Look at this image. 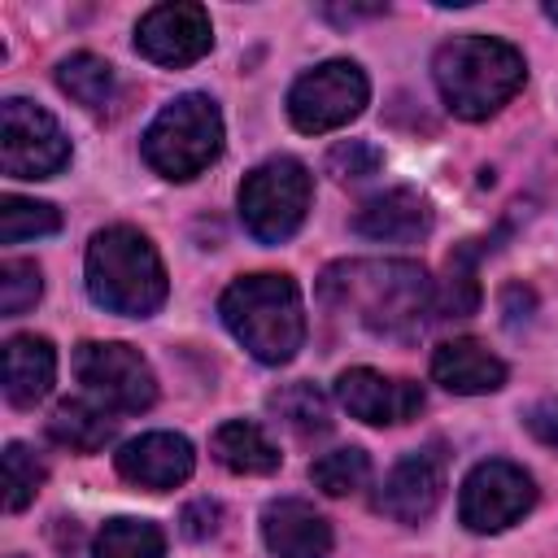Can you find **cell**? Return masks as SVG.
Instances as JSON below:
<instances>
[{
    "mask_svg": "<svg viewBox=\"0 0 558 558\" xmlns=\"http://www.w3.org/2000/svg\"><path fill=\"white\" fill-rule=\"evenodd\" d=\"M323 301L375 336H414L432 310V279L418 262L401 257H353L323 270Z\"/></svg>",
    "mask_w": 558,
    "mask_h": 558,
    "instance_id": "cell-1",
    "label": "cell"
},
{
    "mask_svg": "<svg viewBox=\"0 0 558 558\" xmlns=\"http://www.w3.org/2000/svg\"><path fill=\"white\" fill-rule=\"evenodd\" d=\"M432 78L453 118L484 122L523 87L527 65L523 52L497 35H458L436 48Z\"/></svg>",
    "mask_w": 558,
    "mask_h": 558,
    "instance_id": "cell-2",
    "label": "cell"
},
{
    "mask_svg": "<svg viewBox=\"0 0 558 558\" xmlns=\"http://www.w3.org/2000/svg\"><path fill=\"white\" fill-rule=\"evenodd\" d=\"M218 314L227 331L266 366L292 362L296 349L305 344V305H301V288L288 275L275 270L240 275L222 292Z\"/></svg>",
    "mask_w": 558,
    "mask_h": 558,
    "instance_id": "cell-3",
    "label": "cell"
},
{
    "mask_svg": "<svg viewBox=\"0 0 558 558\" xmlns=\"http://www.w3.org/2000/svg\"><path fill=\"white\" fill-rule=\"evenodd\" d=\"M87 296L126 318H148L161 310L170 283L166 266L153 248V240L135 227H105L87 240V262H83Z\"/></svg>",
    "mask_w": 558,
    "mask_h": 558,
    "instance_id": "cell-4",
    "label": "cell"
},
{
    "mask_svg": "<svg viewBox=\"0 0 558 558\" xmlns=\"http://www.w3.org/2000/svg\"><path fill=\"white\" fill-rule=\"evenodd\" d=\"M144 161L174 183L196 179L201 170H209L222 153V113L209 96L187 92L174 96L144 131Z\"/></svg>",
    "mask_w": 558,
    "mask_h": 558,
    "instance_id": "cell-5",
    "label": "cell"
},
{
    "mask_svg": "<svg viewBox=\"0 0 558 558\" xmlns=\"http://www.w3.org/2000/svg\"><path fill=\"white\" fill-rule=\"evenodd\" d=\"M314 179L296 157H270L240 183V222L262 244H283L310 214Z\"/></svg>",
    "mask_w": 558,
    "mask_h": 558,
    "instance_id": "cell-6",
    "label": "cell"
},
{
    "mask_svg": "<svg viewBox=\"0 0 558 558\" xmlns=\"http://www.w3.org/2000/svg\"><path fill=\"white\" fill-rule=\"evenodd\" d=\"M371 100V83L366 70L357 61H323L314 70H305L292 87H288V118L296 131L305 135H323L336 131L344 122H353Z\"/></svg>",
    "mask_w": 558,
    "mask_h": 558,
    "instance_id": "cell-7",
    "label": "cell"
},
{
    "mask_svg": "<svg viewBox=\"0 0 558 558\" xmlns=\"http://www.w3.org/2000/svg\"><path fill=\"white\" fill-rule=\"evenodd\" d=\"M74 375L109 414H140L157 401V375L140 349L118 340H83L74 349Z\"/></svg>",
    "mask_w": 558,
    "mask_h": 558,
    "instance_id": "cell-8",
    "label": "cell"
},
{
    "mask_svg": "<svg viewBox=\"0 0 558 558\" xmlns=\"http://www.w3.org/2000/svg\"><path fill=\"white\" fill-rule=\"evenodd\" d=\"M70 166V140L61 122L22 96L0 105V170L9 179H52Z\"/></svg>",
    "mask_w": 558,
    "mask_h": 558,
    "instance_id": "cell-9",
    "label": "cell"
},
{
    "mask_svg": "<svg viewBox=\"0 0 558 558\" xmlns=\"http://www.w3.org/2000/svg\"><path fill=\"white\" fill-rule=\"evenodd\" d=\"M536 506V484L519 462L488 458L471 466L458 493V519L471 532H506Z\"/></svg>",
    "mask_w": 558,
    "mask_h": 558,
    "instance_id": "cell-10",
    "label": "cell"
},
{
    "mask_svg": "<svg viewBox=\"0 0 558 558\" xmlns=\"http://www.w3.org/2000/svg\"><path fill=\"white\" fill-rule=\"evenodd\" d=\"M135 48L153 65H192L214 48V22L201 4H157L135 22Z\"/></svg>",
    "mask_w": 558,
    "mask_h": 558,
    "instance_id": "cell-11",
    "label": "cell"
},
{
    "mask_svg": "<svg viewBox=\"0 0 558 558\" xmlns=\"http://www.w3.org/2000/svg\"><path fill=\"white\" fill-rule=\"evenodd\" d=\"M445 449L432 440L423 449H410L379 484V497H375V510H384L388 519L397 523H423L440 497H445Z\"/></svg>",
    "mask_w": 558,
    "mask_h": 558,
    "instance_id": "cell-12",
    "label": "cell"
},
{
    "mask_svg": "<svg viewBox=\"0 0 558 558\" xmlns=\"http://www.w3.org/2000/svg\"><path fill=\"white\" fill-rule=\"evenodd\" d=\"M336 401L371 427H397V423L418 418L423 388L414 379H401V375H384V371H371V366H349V371L336 375Z\"/></svg>",
    "mask_w": 558,
    "mask_h": 558,
    "instance_id": "cell-13",
    "label": "cell"
},
{
    "mask_svg": "<svg viewBox=\"0 0 558 558\" xmlns=\"http://www.w3.org/2000/svg\"><path fill=\"white\" fill-rule=\"evenodd\" d=\"M118 475L135 488H148V493H166V488H179L192 466H196V453L187 445V436L179 432H148L140 440H126L118 453Z\"/></svg>",
    "mask_w": 558,
    "mask_h": 558,
    "instance_id": "cell-14",
    "label": "cell"
},
{
    "mask_svg": "<svg viewBox=\"0 0 558 558\" xmlns=\"http://www.w3.org/2000/svg\"><path fill=\"white\" fill-rule=\"evenodd\" d=\"M262 541L275 558H327L331 523L301 497H279L262 510Z\"/></svg>",
    "mask_w": 558,
    "mask_h": 558,
    "instance_id": "cell-15",
    "label": "cell"
},
{
    "mask_svg": "<svg viewBox=\"0 0 558 558\" xmlns=\"http://www.w3.org/2000/svg\"><path fill=\"white\" fill-rule=\"evenodd\" d=\"M353 231L384 244H410L432 231V205L414 187H388L362 201V209L353 214Z\"/></svg>",
    "mask_w": 558,
    "mask_h": 558,
    "instance_id": "cell-16",
    "label": "cell"
},
{
    "mask_svg": "<svg viewBox=\"0 0 558 558\" xmlns=\"http://www.w3.org/2000/svg\"><path fill=\"white\" fill-rule=\"evenodd\" d=\"M432 379L458 397H484V392H497L506 384V362L497 353H488L480 340L471 336H458V340H445L436 344L432 353Z\"/></svg>",
    "mask_w": 558,
    "mask_h": 558,
    "instance_id": "cell-17",
    "label": "cell"
},
{
    "mask_svg": "<svg viewBox=\"0 0 558 558\" xmlns=\"http://www.w3.org/2000/svg\"><path fill=\"white\" fill-rule=\"evenodd\" d=\"M57 379V349L48 336H9L4 340V397L17 410H31L48 397Z\"/></svg>",
    "mask_w": 558,
    "mask_h": 558,
    "instance_id": "cell-18",
    "label": "cell"
},
{
    "mask_svg": "<svg viewBox=\"0 0 558 558\" xmlns=\"http://www.w3.org/2000/svg\"><path fill=\"white\" fill-rule=\"evenodd\" d=\"M113 432H118V418H113L105 405H96L92 397H70V401H61V405L52 410V418H48V436H52L57 445L74 449V453H96V449H105V445L113 440Z\"/></svg>",
    "mask_w": 558,
    "mask_h": 558,
    "instance_id": "cell-19",
    "label": "cell"
},
{
    "mask_svg": "<svg viewBox=\"0 0 558 558\" xmlns=\"http://www.w3.org/2000/svg\"><path fill=\"white\" fill-rule=\"evenodd\" d=\"M209 449H214V458H218L227 471H235V475H270V471H279V449H275V440H270L257 423H248V418L222 423V427L214 432Z\"/></svg>",
    "mask_w": 558,
    "mask_h": 558,
    "instance_id": "cell-20",
    "label": "cell"
},
{
    "mask_svg": "<svg viewBox=\"0 0 558 558\" xmlns=\"http://www.w3.org/2000/svg\"><path fill=\"white\" fill-rule=\"evenodd\" d=\"M57 87L83 105V109H105L113 105V92H118V78H113V65L96 52H70L61 65H57Z\"/></svg>",
    "mask_w": 558,
    "mask_h": 558,
    "instance_id": "cell-21",
    "label": "cell"
},
{
    "mask_svg": "<svg viewBox=\"0 0 558 558\" xmlns=\"http://www.w3.org/2000/svg\"><path fill=\"white\" fill-rule=\"evenodd\" d=\"M92 558H166V536L153 519H109L96 541Z\"/></svg>",
    "mask_w": 558,
    "mask_h": 558,
    "instance_id": "cell-22",
    "label": "cell"
},
{
    "mask_svg": "<svg viewBox=\"0 0 558 558\" xmlns=\"http://www.w3.org/2000/svg\"><path fill=\"white\" fill-rule=\"evenodd\" d=\"M310 480H314V488H323L327 497H349V493H357V488L371 480V458H366V449H357V445L331 449V453L314 458Z\"/></svg>",
    "mask_w": 558,
    "mask_h": 558,
    "instance_id": "cell-23",
    "label": "cell"
},
{
    "mask_svg": "<svg viewBox=\"0 0 558 558\" xmlns=\"http://www.w3.org/2000/svg\"><path fill=\"white\" fill-rule=\"evenodd\" d=\"M270 410L296 432V436H323L331 427V414H327V397L314 388V384H288L270 397Z\"/></svg>",
    "mask_w": 558,
    "mask_h": 558,
    "instance_id": "cell-24",
    "label": "cell"
},
{
    "mask_svg": "<svg viewBox=\"0 0 558 558\" xmlns=\"http://www.w3.org/2000/svg\"><path fill=\"white\" fill-rule=\"evenodd\" d=\"M61 231V214L48 201H26V196H4L0 201V240L22 244Z\"/></svg>",
    "mask_w": 558,
    "mask_h": 558,
    "instance_id": "cell-25",
    "label": "cell"
},
{
    "mask_svg": "<svg viewBox=\"0 0 558 558\" xmlns=\"http://www.w3.org/2000/svg\"><path fill=\"white\" fill-rule=\"evenodd\" d=\"M39 484H44V462L22 440H9L4 445V506L13 514L26 510L39 493Z\"/></svg>",
    "mask_w": 558,
    "mask_h": 558,
    "instance_id": "cell-26",
    "label": "cell"
},
{
    "mask_svg": "<svg viewBox=\"0 0 558 558\" xmlns=\"http://www.w3.org/2000/svg\"><path fill=\"white\" fill-rule=\"evenodd\" d=\"M39 296H44V275H39L35 262H26V257L0 262V314L4 318L26 314Z\"/></svg>",
    "mask_w": 558,
    "mask_h": 558,
    "instance_id": "cell-27",
    "label": "cell"
},
{
    "mask_svg": "<svg viewBox=\"0 0 558 558\" xmlns=\"http://www.w3.org/2000/svg\"><path fill=\"white\" fill-rule=\"evenodd\" d=\"M449 279H445V292H440V305L445 314L453 318H466L475 305H480V283H475V248H458L449 253Z\"/></svg>",
    "mask_w": 558,
    "mask_h": 558,
    "instance_id": "cell-28",
    "label": "cell"
},
{
    "mask_svg": "<svg viewBox=\"0 0 558 558\" xmlns=\"http://www.w3.org/2000/svg\"><path fill=\"white\" fill-rule=\"evenodd\" d=\"M384 166V153L371 144V140H344V144H336L331 153H327V174H336V179H366V174H375Z\"/></svg>",
    "mask_w": 558,
    "mask_h": 558,
    "instance_id": "cell-29",
    "label": "cell"
},
{
    "mask_svg": "<svg viewBox=\"0 0 558 558\" xmlns=\"http://www.w3.org/2000/svg\"><path fill=\"white\" fill-rule=\"evenodd\" d=\"M218 519H222V506L209 501V497H201V501H187V506H183L179 532H183L187 541H209V536L218 532Z\"/></svg>",
    "mask_w": 558,
    "mask_h": 558,
    "instance_id": "cell-30",
    "label": "cell"
},
{
    "mask_svg": "<svg viewBox=\"0 0 558 558\" xmlns=\"http://www.w3.org/2000/svg\"><path fill=\"white\" fill-rule=\"evenodd\" d=\"M523 427H527L541 445L558 449V397H545V401L527 405V410H523Z\"/></svg>",
    "mask_w": 558,
    "mask_h": 558,
    "instance_id": "cell-31",
    "label": "cell"
},
{
    "mask_svg": "<svg viewBox=\"0 0 558 558\" xmlns=\"http://www.w3.org/2000/svg\"><path fill=\"white\" fill-rule=\"evenodd\" d=\"M545 17H549V22H558V0H549V4H545Z\"/></svg>",
    "mask_w": 558,
    "mask_h": 558,
    "instance_id": "cell-32",
    "label": "cell"
}]
</instances>
